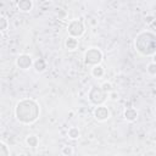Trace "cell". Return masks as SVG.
Masks as SVG:
<instances>
[{"label": "cell", "instance_id": "5", "mask_svg": "<svg viewBox=\"0 0 156 156\" xmlns=\"http://www.w3.org/2000/svg\"><path fill=\"white\" fill-rule=\"evenodd\" d=\"M67 33L71 37L80 38L85 33V24L80 18H73L67 24Z\"/></svg>", "mask_w": 156, "mask_h": 156}, {"label": "cell", "instance_id": "13", "mask_svg": "<svg viewBox=\"0 0 156 156\" xmlns=\"http://www.w3.org/2000/svg\"><path fill=\"white\" fill-rule=\"evenodd\" d=\"M24 141H26L27 146H29V147H37V146L39 145V138H38V135H35V134H29V135H27Z\"/></svg>", "mask_w": 156, "mask_h": 156}, {"label": "cell", "instance_id": "12", "mask_svg": "<svg viewBox=\"0 0 156 156\" xmlns=\"http://www.w3.org/2000/svg\"><path fill=\"white\" fill-rule=\"evenodd\" d=\"M33 68L37 73H43L46 69V61L44 58H37L35 61H33Z\"/></svg>", "mask_w": 156, "mask_h": 156}, {"label": "cell", "instance_id": "15", "mask_svg": "<svg viewBox=\"0 0 156 156\" xmlns=\"http://www.w3.org/2000/svg\"><path fill=\"white\" fill-rule=\"evenodd\" d=\"M9 18L4 15H0V32H5L7 28H9Z\"/></svg>", "mask_w": 156, "mask_h": 156}, {"label": "cell", "instance_id": "14", "mask_svg": "<svg viewBox=\"0 0 156 156\" xmlns=\"http://www.w3.org/2000/svg\"><path fill=\"white\" fill-rule=\"evenodd\" d=\"M67 136L72 140H77L80 138V130L77 127H69L67 130Z\"/></svg>", "mask_w": 156, "mask_h": 156}, {"label": "cell", "instance_id": "19", "mask_svg": "<svg viewBox=\"0 0 156 156\" xmlns=\"http://www.w3.org/2000/svg\"><path fill=\"white\" fill-rule=\"evenodd\" d=\"M61 154L62 155H66V156H71V155H73L74 154V149H73V146H62V149H61Z\"/></svg>", "mask_w": 156, "mask_h": 156}, {"label": "cell", "instance_id": "7", "mask_svg": "<svg viewBox=\"0 0 156 156\" xmlns=\"http://www.w3.org/2000/svg\"><path fill=\"white\" fill-rule=\"evenodd\" d=\"M93 116L98 122H105L111 117V112L104 104H101V105L95 106V108L93 111Z\"/></svg>", "mask_w": 156, "mask_h": 156}, {"label": "cell", "instance_id": "11", "mask_svg": "<svg viewBox=\"0 0 156 156\" xmlns=\"http://www.w3.org/2000/svg\"><path fill=\"white\" fill-rule=\"evenodd\" d=\"M90 74H91L95 79H100V78H102V77L105 76V68L102 67L101 63L95 65V66L91 67V69H90Z\"/></svg>", "mask_w": 156, "mask_h": 156}, {"label": "cell", "instance_id": "9", "mask_svg": "<svg viewBox=\"0 0 156 156\" xmlns=\"http://www.w3.org/2000/svg\"><path fill=\"white\" fill-rule=\"evenodd\" d=\"M123 117L128 122H135L138 119V111L135 107H126L123 111Z\"/></svg>", "mask_w": 156, "mask_h": 156}, {"label": "cell", "instance_id": "8", "mask_svg": "<svg viewBox=\"0 0 156 156\" xmlns=\"http://www.w3.org/2000/svg\"><path fill=\"white\" fill-rule=\"evenodd\" d=\"M16 6L20 12H23V13L30 12L33 9V0H17Z\"/></svg>", "mask_w": 156, "mask_h": 156}, {"label": "cell", "instance_id": "1", "mask_svg": "<svg viewBox=\"0 0 156 156\" xmlns=\"http://www.w3.org/2000/svg\"><path fill=\"white\" fill-rule=\"evenodd\" d=\"M40 116V106L35 99L26 98L20 100L15 106V117L22 124H32Z\"/></svg>", "mask_w": 156, "mask_h": 156}, {"label": "cell", "instance_id": "2", "mask_svg": "<svg viewBox=\"0 0 156 156\" xmlns=\"http://www.w3.org/2000/svg\"><path fill=\"white\" fill-rule=\"evenodd\" d=\"M134 49L141 56L154 57L156 52V34L152 30H143L134 39Z\"/></svg>", "mask_w": 156, "mask_h": 156}, {"label": "cell", "instance_id": "18", "mask_svg": "<svg viewBox=\"0 0 156 156\" xmlns=\"http://www.w3.org/2000/svg\"><path fill=\"white\" fill-rule=\"evenodd\" d=\"M10 155V149L9 146L0 140V156H9Z\"/></svg>", "mask_w": 156, "mask_h": 156}, {"label": "cell", "instance_id": "20", "mask_svg": "<svg viewBox=\"0 0 156 156\" xmlns=\"http://www.w3.org/2000/svg\"><path fill=\"white\" fill-rule=\"evenodd\" d=\"M107 98H108L110 100H112V101H117V100L119 99V94H118L117 91L112 90V91H110V93L107 94Z\"/></svg>", "mask_w": 156, "mask_h": 156}, {"label": "cell", "instance_id": "24", "mask_svg": "<svg viewBox=\"0 0 156 156\" xmlns=\"http://www.w3.org/2000/svg\"><path fill=\"white\" fill-rule=\"evenodd\" d=\"M45 1H52V0H45Z\"/></svg>", "mask_w": 156, "mask_h": 156}, {"label": "cell", "instance_id": "22", "mask_svg": "<svg viewBox=\"0 0 156 156\" xmlns=\"http://www.w3.org/2000/svg\"><path fill=\"white\" fill-rule=\"evenodd\" d=\"M90 24H91V26H96V24H98V20H95V18H90Z\"/></svg>", "mask_w": 156, "mask_h": 156}, {"label": "cell", "instance_id": "10", "mask_svg": "<svg viewBox=\"0 0 156 156\" xmlns=\"http://www.w3.org/2000/svg\"><path fill=\"white\" fill-rule=\"evenodd\" d=\"M78 45H79V40L78 38H74V37H71L68 35L66 39H65V46L68 51H74L78 49Z\"/></svg>", "mask_w": 156, "mask_h": 156}, {"label": "cell", "instance_id": "6", "mask_svg": "<svg viewBox=\"0 0 156 156\" xmlns=\"http://www.w3.org/2000/svg\"><path fill=\"white\" fill-rule=\"evenodd\" d=\"M15 63H16V67L20 68L21 71H27L33 66V60H32V56L28 54H20L16 57Z\"/></svg>", "mask_w": 156, "mask_h": 156}, {"label": "cell", "instance_id": "4", "mask_svg": "<svg viewBox=\"0 0 156 156\" xmlns=\"http://www.w3.org/2000/svg\"><path fill=\"white\" fill-rule=\"evenodd\" d=\"M106 99H107V94H105L101 90L100 85H93L88 91V100L94 106L104 104L106 101Z\"/></svg>", "mask_w": 156, "mask_h": 156}, {"label": "cell", "instance_id": "17", "mask_svg": "<svg viewBox=\"0 0 156 156\" xmlns=\"http://www.w3.org/2000/svg\"><path fill=\"white\" fill-rule=\"evenodd\" d=\"M100 88H101V90H102L105 94H108L110 91L113 90V85H112L111 82H104V83L100 85Z\"/></svg>", "mask_w": 156, "mask_h": 156}, {"label": "cell", "instance_id": "23", "mask_svg": "<svg viewBox=\"0 0 156 156\" xmlns=\"http://www.w3.org/2000/svg\"><path fill=\"white\" fill-rule=\"evenodd\" d=\"M145 155H146V156H149V155H151V156H155V155H156V152H155L154 150H151V151H147Z\"/></svg>", "mask_w": 156, "mask_h": 156}, {"label": "cell", "instance_id": "3", "mask_svg": "<svg viewBox=\"0 0 156 156\" xmlns=\"http://www.w3.org/2000/svg\"><path fill=\"white\" fill-rule=\"evenodd\" d=\"M84 63L85 66L88 67H93L95 65H99L104 60V52L99 49V48H95V46H91V48H88L84 52Z\"/></svg>", "mask_w": 156, "mask_h": 156}, {"label": "cell", "instance_id": "25", "mask_svg": "<svg viewBox=\"0 0 156 156\" xmlns=\"http://www.w3.org/2000/svg\"><path fill=\"white\" fill-rule=\"evenodd\" d=\"M9 1H15V0H9ZM16 1H17V0H16Z\"/></svg>", "mask_w": 156, "mask_h": 156}, {"label": "cell", "instance_id": "21", "mask_svg": "<svg viewBox=\"0 0 156 156\" xmlns=\"http://www.w3.org/2000/svg\"><path fill=\"white\" fill-rule=\"evenodd\" d=\"M154 21H155V16H154V15H149V16H146V18H145V22H146L147 26L151 24V23H154Z\"/></svg>", "mask_w": 156, "mask_h": 156}, {"label": "cell", "instance_id": "16", "mask_svg": "<svg viewBox=\"0 0 156 156\" xmlns=\"http://www.w3.org/2000/svg\"><path fill=\"white\" fill-rule=\"evenodd\" d=\"M146 72H147V74L151 76V77H155V76H156V63H155V61H151V62L146 66Z\"/></svg>", "mask_w": 156, "mask_h": 156}]
</instances>
